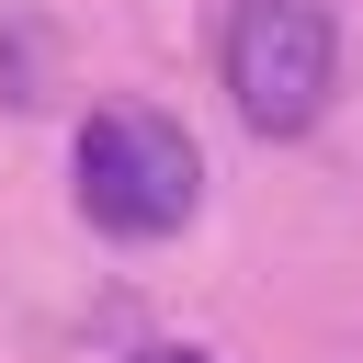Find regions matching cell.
Here are the masks:
<instances>
[{"label": "cell", "mask_w": 363, "mask_h": 363, "mask_svg": "<svg viewBox=\"0 0 363 363\" xmlns=\"http://www.w3.org/2000/svg\"><path fill=\"white\" fill-rule=\"evenodd\" d=\"M68 182H79V216L113 238V250H147V238H182L193 204H204V147L159 113V102H91L79 113V147H68Z\"/></svg>", "instance_id": "cell-1"}, {"label": "cell", "mask_w": 363, "mask_h": 363, "mask_svg": "<svg viewBox=\"0 0 363 363\" xmlns=\"http://www.w3.org/2000/svg\"><path fill=\"white\" fill-rule=\"evenodd\" d=\"M216 79L238 102L250 136H306L340 91V11L329 0H227V34H216Z\"/></svg>", "instance_id": "cell-2"}, {"label": "cell", "mask_w": 363, "mask_h": 363, "mask_svg": "<svg viewBox=\"0 0 363 363\" xmlns=\"http://www.w3.org/2000/svg\"><path fill=\"white\" fill-rule=\"evenodd\" d=\"M45 79H57V34H45L34 11H23V23H0V102H11V113H34V102H45Z\"/></svg>", "instance_id": "cell-3"}, {"label": "cell", "mask_w": 363, "mask_h": 363, "mask_svg": "<svg viewBox=\"0 0 363 363\" xmlns=\"http://www.w3.org/2000/svg\"><path fill=\"white\" fill-rule=\"evenodd\" d=\"M125 363H204V352H182V340H147V352H125Z\"/></svg>", "instance_id": "cell-4"}]
</instances>
